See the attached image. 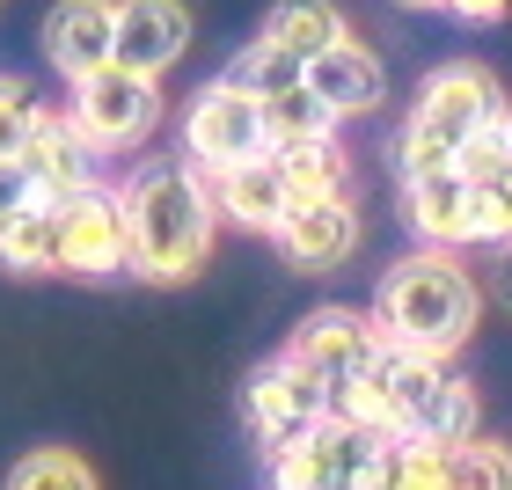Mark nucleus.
<instances>
[{
	"label": "nucleus",
	"mask_w": 512,
	"mask_h": 490,
	"mask_svg": "<svg viewBox=\"0 0 512 490\" xmlns=\"http://www.w3.org/2000/svg\"><path fill=\"white\" fill-rule=\"evenodd\" d=\"M271 44V52H286L308 66L315 52H330L337 37H352V22H344L337 0H271V15H264V30H256Z\"/></svg>",
	"instance_id": "f3484780"
},
{
	"label": "nucleus",
	"mask_w": 512,
	"mask_h": 490,
	"mask_svg": "<svg viewBox=\"0 0 512 490\" xmlns=\"http://www.w3.org/2000/svg\"><path fill=\"white\" fill-rule=\"evenodd\" d=\"M264 103V132L271 147H300V139H337V118L308 96V81L300 88H278V96H256Z\"/></svg>",
	"instance_id": "4be33fe9"
},
{
	"label": "nucleus",
	"mask_w": 512,
	"mask_h": 490,
	"mask_svg": "<svg viewBox=\"0 0 512 490\" xmlns=\"http://www.w3.org/2000/svg\"><path fill=\"white\" fill-rule=\"evenodd\" d=\"M37 125H44V96L22 74H0V161H22Z\"/></svg>",
	"instance_id": "393cba45"
},
{
	"label": "nucleus",
	"mask_w": 512,
	"mask_h": 490,
	"mask_svg": "<svg viewBox=\"0 0 512 490\" xmlns=\"http://www.w3.org/2000/svg\"><path fill=\"white\" fill-rule=\"evenodd\" d=\"M498 132H505V154H512V103H505V118H498Z\"/></svg>",
	"instance_id": "2f4dec72"
},
{
	"label": "nucleus",
	"mask_w": 512,
	"mask_h": 490,
	"mask_svg": "<svg viewBox=\"0 0 512 490\" xmlns=\"http://www.w3.org/2000/svg\"><path fill=\"white\" fill-rule=\"evenodd\" d=\"M300 74H308V66L286 59V52H271L264 37H249V44H242V59L227 66V81L249 88V96H278V88H300Z\"/></svg>",
	"instance_id": "a878e982"
},
{
	"label": "nucleus",
	"mask_w": 512,
	"mask_h": 490,
	"mask_svg": "<svg viewBox=\"0 0 512 490\" xmlns=\"http://www.w3.org/2000/svg\"><path fill=\"white\" fill-rule=\"evenodd\" d=\"M374 454H381V432L352 425V417H330L300 447L271 454V490H366Z\"/></svg>",
	"instance_id": "0eeeda50"
},
{
	"label": "nucleus",
	"mask_w": 512,
	"mask_h": 490,
	"mask_svg": "<svg viewBox=\"0 0 512 490\" xmlns=\"http://www.w3.org/2000/svg\"><path fill=\"white\" fill-rule=\"evenodd\" d=\"M447 490H512V447L491 432L447 447Z\"/></svg>",
	"instance_id": "b1692460"
},
{
	"label": "nucleus",
	"mask_w": 512,
	"mask_h": 490,
	"mask_svg": "<svg viewBox=\"0 0 512 490\" xmlns=\"http://www.w3.org/2000/svg\"><path fill=\"white\" fill-rule=\"evenodd\" d=\"M205 183H213L220 220L242 227V235H271V227L293 213V191H286V176H278L271 154H256V161H242V169H227V176H205Z\"/></svg>",
	"instance_id": "dca6fc26"
},
{
	"label": "nucleus",
	"mask_w": 512,
	"mask_h": 490,
	"mask_svg": "<svg viewBox=\"0 0 512 490\" xmlns=\"http://www.w3.org/2000/svg\"><path fill=\"white\" fill-rule=\"evenodd\" d=\"M300 81H308V96L330 110L337 125L344 118H374V110L388 103V66H381L374 44H359V37H337L330 52H315Z\"/></svg>",
	"instance_id": "ddd939ff"
},
{
	"label": "nucleus",
	"mask_w": 512,
	"mask_h": 490,
	"mask_svg": "<svg viewBox=\"0 0 512 490\" xmlns=\"http://www.w3.org/2000/svg\"><path fill=\"white\" fill-rule=\"evenodd\" d=\"M125 205V242H132V278L147 286H191L213 264L220 242V205L191 161H147L118 191Z\"/></svg>",
	"instance_id": "f257e3e1"
},
{
	"label": "nucleus",
	"mask_w": 512,
	"mask_h": 490,
	"mask_svg": "<svg viewBox=\"0 0 512 490\" xmlns=\"http://www.w3.org/2000/svg\"><path fill=\"white\" fill-rule=\"evenodd\" d=\"M483 183V227H491V249H512V161L491 176H476Z\"/></svg>",
	"instance_id": "bb28decb"
},
{
	"label": "nucleus",
	"mask_w": 512,
	"mask_h": 490,
	"mask_svg": "<svg viewBox=\"0 0 512 490\" xmlns=\"http://www.w3.org/2000/svg\"><path fill=\"white\" fill-rule=\"evenodd\" d=\"M0 490H103V483H96V469H88L74 447H30L8 469Z\"/></svg>",
	"instance_id": "5701e85b"
},
{
	"label": "nucleus",
	"mask_w": 512,
	"mask_h": 490,
	"mask_svg": "<svg viewBox=\"0 0 512 490\" xmlns=\"http://www.w3.org/2000/svg\"><path fill=\"white\" fill-rule=\"evenodd\" d=\"M132 271V242H125V205L118 191H81L59 205V278H118Z\"/></svg>",
	"instance_id": "9d476101"
},
{
	"label": "nucleus",
	"mask_w": 512,
	"mask_h": 490,
	"mask_svg": "<svg viewBox=\"0 0 512 490\" xmlns=\"http://www.w3.org/2000/svg\"><path fill=\"white\" fill-rule=\"evenodd\" d=\"M366 315H374L381 344H403V352H425V359H454L483 322V286L454 249H410L381 271Z\"/></svg>",
	"instance_id": "f03ea898"
},
{
	"label": "nucleus",
	"mask_w": 512,
	"mask_h": 490,
	"mask_svg": "<svg viewBox=\"0 0 512 490\" xmlns=\"http://www.w3.org/2000/svg\"><path fill=\"white\" fill-rule=\"evenodd\" d=\"M447 15L469 30H491V22H512V0H447Z\"/></svg>",
	"instance_id": "c85d7f7f"
},
{
	"label": "nucleus",
	"mask_w": 512,
	"mask_h": 490,
	"mask_svg": "<svg viewBox=\"0 0 512 490\" xmlns=\"http://www.w3.org/2000/svg\"><path fill=\"white\" fill-rule=\"evenodd\" d=\"M512 96L498 88V74L483 59H447L417 81L410 118L395 132V169L403 176H432V169H461V154L498 125V110Z\"/></svg>",
	"instance_id": "7ed1b4c3"
},
{
	"label": "nucleus",
	"mask_w": 512,
	"mask_h": 490,
	"mask_svg": "<svg viewBox=\"0 0 512 490\" xmlns=\"http://www.w3.org/2000/svg\"><path fill=\"white\" fill-rule=\"evenodd\" d=\"M169 96H161V81L147 74H125V66H103V74L74 81V96H66V125H74L96 154H132L147 147Z\"/></svg>",
	"instance_id": "39448f33"
},
{
	"label": "nucleus",
	"mask_w": 512,
	"mask_h": 490,
	"mask_svg": "<svg viewBox=\"0 0 512 490\" xmlns=\"http://www.w3.org/2000/svg\"><path fill=\"white\" fill-rule=\"evenodd\" d=\"M0 271L15 278H59V205L37 198L0 227Z\"/></svg>",
	"instance_id": "a211bd4d"
},
{
	"label": "nucleus",
	"mask_w": 512,
	"mask_h": 490,
	"mask_svg": "<svg viewBox=\"0 0 512 490\" xmlns=\"http://www.w3.org/2000/svg\"><path fill=\"white\" fill-rule=\"evenodd\" d=\"M22 169H30L37 198H52V205L81 198V191H103V154L66 125V110H44V125L30 132V147H22Z\"/></svg>",
	"instance_id": "4468645a"
},
{
	"label": "nucleus",
	"mask_w": 512,
	"mask_h": 490,
	"mask_svg": "<svg viewBox=\"0 0 512 490\" xmlns=\"http://www.w3.org/2000/svg\"><path fill=\"white\" fill-rule=\"evenodd\" d=\"M403 213L425 249H491L483 227V183L469 169H432V176H403Z\"/></svg>",
	"instance_id": "6e6552de"
},
{
	"label": "nucleus",
	"mask_w": 512,
	"mask_h": 490,
	"mask_svg": "<svg viewBox=\"0 0 512 490\" xmlns=\"http://www.w3.org/2000/svg\"><path fill=\"white\" fill-rule=\"evenodd\" d=\"M395 8H417V15H447V0H395Z\"/></svg>",
	"instance_id": "7c9ffc66"
},
{
	"label": "nucleus",
	"mask_w": 512,
	"mask_h": 490,
	"mask_svg": "<svg viewBox=\"0 0 512 490\" xmlns=\"http://www.w3.org/2000/svg\"><path fill=\"white\" fill-rule=\"evenodd\" d=\"M366 490H447V454L425 447V439H381Z\"/></svg>",
	"instance_id": "412c9836"
},
{
	"label": "nucleus",
	"mask_w": 512,
	"mask_h": 490,
	"mask_svg": "<svg viewBox=\"0 0 512 490\" xmlns=\"http://www.w3.org/2000/svg\"><path fill=\"white\" fill-rule=\"evenodd\" d=\"M110 22H118V0H52L37 37H44V59H52V74L66 88L110 66Z\"/></svg>",
	"instance_id": "2eb2a0df"
},
{
	"label": "nucleus",
	"mask_w": 512,
	"mask_h": 490,
	"mask_svg": "<svg viewBox=\"0 0 512 490\" xmlns=\"http://www.w3.org/2000/svg\"><path fill=\"white\" fill-rule=\"evenodd\" d=\"M374 352H381V330H374L366 308H315V315H300V330L286 337V359L308 366L315 381L330 388V403L374 366Z\"/></svg>",
	"instance_id": "1a4fd4ad"
},
{
	"label": "nucleus",
	"mask_w": 512,
	"mask_h": 490,
	"mask_svg": "<svg viewBox=\"0 0 512 490\" xmlns=\"http://www.w3.org/2000/svg\"><path fill=\"white\" fill-rule=\"evenodd\" d=\"M278 176H286L293 205L300 198H344L352 191V154L337 147V139H300V147H271Z\"/></svg>",
	"instance_id": "aec40b11"
},
{
	"label": "nucleus",
	"mask_w": 512,
	"mask_h": 490,
	"mask_svg": "<svg viewBox=\"0 0 512 490\" xmlns=\"http://www.w3.org/2000/svg\"><path fill=\"white\" fill-rule=\"evenodd\" d=\"M242 417H249V432H256V447H264V454H286L315 425H330V388H322L308 366H293L286 352H271L242 381Z\"/></svg>",
	"instance_id": "423d86ee"
},
{
	"label": "nucleus",
	"mask_w": 512,
	"mask_h": 490,
	"mask_svg": "<svg viewBox=\"0 0 512 490\" xmlns=\"http://www.w3.org/2000/svg\"><path fill=\"white\" fill-rule=\"evenodd\" d=\"M483 432V395H476V381H461V373H447L432 395H425V410L410 417V432L403 439H425V447H461V439H476Z\"/></svg>",
	"instance_id": "6ab92c4d"
},
{
	"label": "nucleus",
	"mask_w": 512,
	"mask_h": 490,
	"mask_svg": "<svg viewBox=\"0 0 512 490\" xmlns=\"http://www.w3.org/2000/svg\"><path fill=\"white\" fill-rule=\"evenodd\" d=\"M176 147L183 161H191L198 176H227V169H242V161L256 154H271V132H264V103L249 96V88L235 81H205L191 103H183V118H176Z\"/></svg>",
	"instance_id": "20e7f679"
},
{
	"label": "nucleus",
	"mask_w": 512,
	"mask_h": 490,
	"mask_svg": "<svg viewBox=\"0 0 512 490\" xmlns=\"http://www.w3.org/2000/svg\"><path fill=\"white\" fill-rule=\"evenodd\" d=\"M191 52V8L183 0H118L110 22V66L147 81H169V66Z\"/></svg>",
	"instance_id": "f8f14e48"
},
{
	"label": "nucleus",
	"mask_w": 512,
	"mask_h": 490,
	"mask_svg": "<svg viewBox=\"0 0 512 490\" xmlns=\"http://www.w3.org/2000/svg\"><path fill=\"white\" fill-rule=\"evenodd\" d=\"M491 300L512 315V249H498V264H491Z\"/></svg>",
	"instance_id": "c756f323"
},
{
	"label": "nucleus",
	"mask_w": 512,
	"mask_h": 490,
	"mask_svg": "<svg viewBox=\"0 0 512 490\" xmlns=\"http://www.w3.org/2000/svg\"><path fill=\"white\" fill-rule=\"evenodd\" d=\"M22 205H37V183H30V169H22V161H0V227H8Z\"/></svg>",
	"instance_id": "cd10ccee"
},
{
	"label": "nucleus",
	"mask_w": 512,
	"mask_h": 490,
	"mask_svg": "<svg viewBox=\"0 0 512 490\" xmlns=\"http://www.w3.org/2000/svg\"><path fill=\"white\" fill-rule=\"evenodd\" d=\"M359 205H352V191L344 198H300L286 220L271 227V249L286 256L293 271H308V278H330V271H344L359 256Z\"/></svg>",
	"instance_id": "9b49d317"
}]
</instances>
